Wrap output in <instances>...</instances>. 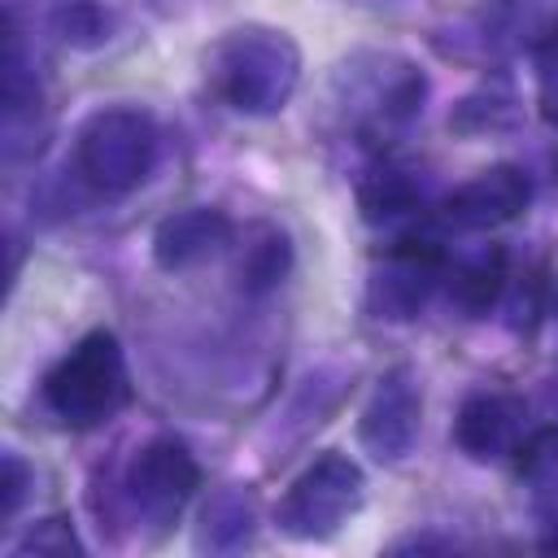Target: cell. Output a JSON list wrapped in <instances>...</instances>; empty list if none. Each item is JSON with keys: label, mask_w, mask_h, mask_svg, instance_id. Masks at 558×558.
Segmentation results:
<instances>
[{"label": "cell", "mask_w": 558, "mask_h": 558, "mask_svg": "<svg viewBox=\"0 0 558 558\" xmlns=\"http://www.w3.org/2000/svg\"><path fill=\"white\" fill-rule=\"evenodd\" d=\"M0 493H4L0 514H4V519H13V514H17V506H22V493H26V466H22L13 453L4 458V471H0Z\"/></svg>", "instance_id": "obj_20"}, {"label": "cell", "mask_w": 558, "mask_h": 558, "mask_svg": "<svg viewBox=\"0 0 558 558\" xmlns=\"http://www.w3.org/2000/svg\"><path fill=\"white\" fill-rule=\"evenodd\" d=\"M157 122L135 105L96 109L74 140V166L96 192H131L157 166Z\"/></svg>", "instance_id": "obj_3"}, {"label": "cell", "mask_w": 558, "mask_h": 558, "mask_svg": "<svg viewBox=\"0 0 558 558\" xmlns=\"http://www.w3.org/2000/svg\"><path fill=\"white\" fill-rule=\"evenodd\" d=\"M196 541L209 549H244L253 541V497L244 488H222L205 506Z\"/></svg>", "instance_id": "obj_15"}, {"label": "cell", "mask_w": 558, "mask_h": 558, "mask_svg": "<svg viewBox=\"0 0 558 558\" xmlns=\"http://www.w3.org/2000/svg\"><path fill=\"white\" fill-rule=\"evenodd\" d=\"M423 96H427L423 70H414L401 57L366 52L344 65V100L353 105L357 131L371 140L410 126L423 113Z\"/></svg>", "instance_id": "obj_5"}, {"label": "cell", "mask_w": 558, "mask_h": 558, "mask_svg": "<svg viewBox=\"0 0 558 558\" xmlns=\"http://www.w3.org/2000/svg\"><path fill=\"white\" fill-rule=\"evenodd\" d=\"M22 549H35V554H78V541H74L65 519H48L39 532H31V541Z\"/></svg>", "instance_id": "obj_19"}, {"label": "cell", "mask_w": 558, "mask_h": 558, "mask_svg": "<svg viewBox=\"0 0 558 558\" xmlns=\"http://www.w3.org/2000/svg\"><path fill=\"white\" fill-rule=\"evenodd\" d=\"M527 405L514 392H471L453 418V440L466 458L493 462L519 449Z\"/></svg>", "instance_id": "obj_10"}, {"label": "cell", "mask_w": 558, "mask_h": 558, "mask_svg": "<svg viewBox=\"0 0 558 558\" xmlns=\"http://www.w3.org/2000/svg\"><path fill=\"white\" fill-rule=\"evenodd\" d=\"M519 475L527 480L536 506L558 523V427H541L519 449Z\"/></svg>", "instance_id": "obj_16"}, {"label": "cell", "mask_w": 558, "mask_h": 558, "mask_svg": "<svg viewBox=\"0 0 558 558\" xmlns=\"http://www.w3.org/2000/svg\"><path fill=\"white\" fill-rule=\"evenodd\" d=\"M362 466L349 458V453H323L314 458L296 480L292 488L283 493L279 501V532L296 536V541H327L336 536L349 514L362 506Z\"/></svg>", "instance_id": "obj_4"}, {"label": "cell", "mask_w": 558, "mask_h": 558, "mask_svg": "<svg viewBox=\"0 0 558 558\" xmlns=\"http://www.w3.org/2000/svg\"><path fill=\"white\" fill-rule=\"evenodd\" d=\"M52 26L74 48H96L109 39V13L96 0H61L52 13Z\"/></svg>", "instance_id": "obj_17"}, {"label": "cell", "mask_w": 558, "mask_h": 558, "mask_svg": "<svg viewBox=\"0 0 558 558\" xmlns=\"http://www.w3.org/2000/svg\"><path fill=\"white\" fill-rule=\"evenodd\" d=\"M418 201H423V187L401 166H379L357 183V209L366 222H392V218L418 209Z\"/></svg>", "instance_id": "obj_14"}, {"label": "cell", "mask_w": 558, "mask_h": 558, "mask_svg": "<svg viewBox=\"0 0 558 558\" xmlns=\"http://www.w3.org/2000/svg\"><path fill=\"white\" fill-rule=\"evenodd\" d=\"M445 270H449V262L436 240H427V235L397 240L371 270V283H366L371 318H384V323L414 318L427 305V296L436 292V283L445 279Z\"/></svg>", "instance_id": "obj_7"}, {"label": "cell", "mask_w": 558, "mask_h": 558, "mask_svg": "<svg viewBox=\"0 0 558 558\" xmlns=\"http://www.w3.org/2000/svg\"><path fill=\"white\" fill-rule=\"evenodd\" d=\"M131 401L126 357L113 331H87L48 375H44V405L57 423L87 432L109 423Z\"/></svg>", "instance_id": "obj_2"}, {"label": "cell", "mask_w": 558, "mask_h": 558, "mask_svg": "<svg viewBox=\"0 0 558 558\" xmlns=\"http://www.w3.org/2000/svg\"><path fill=\"white\" fill-rule=\"evenodd\" d=\"M554 305H558V301H554Z\"/></svg>", "instance_id": "obj_21"}, {"label": "cell", "mask_w": 558, "mask_h": 558, "mask_svg": "<svg viewBox=\"0 0 558 558\" xmlns=\"http://www.w3.org/2000/svg\"><path fill=\"white\" fill-rule=\"evenodd\" d=\"M205 74H209V87L235 113L266 118L292 100L301 78V52L292 35L275 26H240L209 48Z\"/></svg>", "instance_id": "obj_1"}, {"label": "cell", "mask_w": 558, "mask_h": 558, "mask_svg": "<svg viewBox=\"0 0 558 558\" xmlns=\"http://www.w3.org/2000/svg\"><path fill=\"white\" fill-rule=\"evenodd\" d=\"M532 201V179L519 166H488L440 201V218L453 231H493L514 222Z\"/></svg>", "instance_id": "obj_9"}, {"label": "cell", "mask_w": 558, "mask_h": 558, "mask_svg": "<svg viewBox=\"0 0 558 558\" xmlns=\"http://www.w3.org/2000/svg\"><path fill=\"white\" fill-rule=\"evenodd\" d=\"M418 418H423V392L410 366H392L379 375L371 401L362 405L357 418V440L371 458L379 462H401L414 440H418Z\"/></svg>", "instance_id": "obj_8"}, {"label": "cell", "mask_w": 558, "mask_h": 558, "mask_svg": "<svg viewBox=\"0 0 558 558\" xmlns=\"http://www.w3.org/2000/svg\"><path fill=\"white\" fill-rule=\"evenodd\" d=\"M201 488V466L192 458V449L174 436H157L148 440L135 462L126 466V501L135 510L140 523H148L153 532H166L183 506L192 501V493Z\"/></svg>", "instance_id": "obj_6"}, {"label": "cell", "mask_w": 558, "mask_h": 558, "mask_svg": "<svg viewBox=\"0 0 558 558\" xmlns=\"http://www.w3.org/2000/svg\"><path fill=\"white\" fill-rule=\"evenodd\" d=\"M506 288V248H484L475 257H466L462 266H453L449 275V305L462 310L466 318H484L497 296Z\"/></svg>", "instance_id": "obj_12"}, {"label": "cell", "mask_w": 558, "mask_h": 558, "mask_svg": "<svg viewBox=\"0 0 558 558\" xmlns=\"http://www.w3.org/2000/svg\"><path fill=\"white\" fill-rule=\"evenodd\" d=\"M235 227L222 209L196 205L183 214H170L157 231H153V257L161 270H192L201 262H209L214 253H222L231 244Z\"/></svg>", "instance_id": "obj_11"}, {"label": "cell", "mask_w": 558, "mask_h": 558, "mask_svg": "<svg viewBox=\"0 0 558 558\" xmlns=\"http://www.w3.org/2000/svg\"><path fill=\"white\" fill-rule=\"evenodd\" d=\"M288 266H292V244H288V235L275 231V227H257V231L248 235V244L240 248L235 288H240L244 296H262V292H270V288L283 283Z\"/></svg>", "instance_id": "obj_13"}, {"label": "cell", "mask_w": 558, "mask_h": 558, "mask_svg": "<svg viewBox=\"0 0 558 558\" xmlns=\"http://www.w3.org/2000/svg\"><path fill=\"white\" fill-rule=\"evenodd\" d=\"M532 65H536V96H541V109H545L549 118H558V17L545 22V31L536 35Z\"/></svg>", "instance_id": "obj_18"}]
</instances>
